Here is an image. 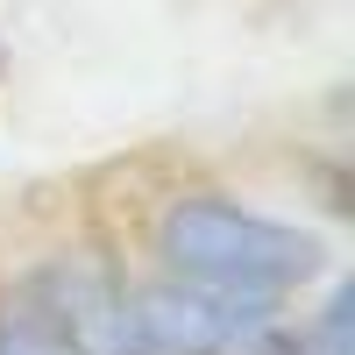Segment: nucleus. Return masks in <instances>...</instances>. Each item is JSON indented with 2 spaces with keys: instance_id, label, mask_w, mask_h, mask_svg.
Returning a JSON list of instances; mask_svg holds the SVG:
<instances>
[{
  "instance_id": "nucleus-1",
  "label": "nucleus",
  "mask_w": 355,
  "mask_h": 355,
  "mask_svg": "<svg viewBox=\"0 0 355 355\" xmlns=\"http://www.w3.org/2000/svg\"><path fill=\"white\" fill-rule=\"evenodd\" d=\"M150 263L164 277L291 306L334 277V242L299 214H270L227 185H171L150 206Z\"/></svg>"
},
{
  "instance_id": "nucleus-3",
  "label": "nucleus",
  "mask_w": 355,
  "mask_h": 355,
  "mask_svg": "<svg viewBox=\"0 0 355 355\" xmlns=\"http://www.w3.org/2000/svg\"><path fill=\"white\" fill-rule=\"evenodd\" d=\"M128 306H135V341L142 355H234L249 334H263L284 306L270 299H242V291H214V284H185V277H128Z\"/></svg>"
},
{
  "instance_id": "nucleus-5",
  "label": "nucleus",
  "mask_w": 355,
  "mask_h": 355,
  "mask_svg": "<svg viewBox=\"0 0 355 355\" xmlns=\"http://www.w3.org/2000/svg\"><path fill=\"white\" fill-rule=\"evenodd\" d=\"M234 355H313V348H306V327H291V320H270V327L249 334Z\"/></svg>"
},
{
  "instance_id": "nucleus-4",
  "label": "nucleus",
  "mask_w": 355,
  "mask_h": 355,
  "mask_svg": "<svg viewBox=\"0 0 355 355\" xmlns=\"http://www.w3.org/2000/svg\"><path fill=\"white\" fill-rule=\"evenodd\" d=\"M0 355H71L50 320H36L21 299H0Z\"/></svg>"
},
{
  "instance_id": "nucleus-2",
  "label": "nucleus",
  "mask_w": 355,
  "mask_h": 355,
  "mask_svg": "<svg viewBox=\"0 0 355 355\" xmlns=\"http://www.w3.org/2000/svg\"><path fill=\"white\" fill-rule=\"evenodd\" d=\"M8 299H21L36 320H50L71 355H142L135 341V306H128V270L100 242H57L15 277Z\"/></svg>"
},
{
  "instance_id": "nucleus-6",
  "label": "nucleus",
  "mask_w": 355,
  "mask_h": 355,
  "mask_svg": "<svg viewBox=\"0 0 355 355\" xmlns=\"http://www.w3.org/2000/svg\"><path fill=\"white\" fill-rule=\"evenodd\" d=\"M8 64H15V50H8V36H0V85H8Z\"/></svg>"
}]
</instances>
